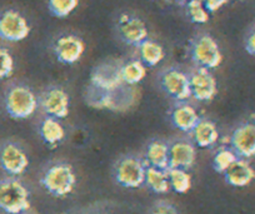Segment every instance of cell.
<instances>
[{"instance_id":"6da1fadb","label":"cell","mask_w":255,"mask_h":214,"mask_svg":"<svg viewBox=\"0 0 255 214\" xmlns=\"http://www.w3.org/2000/svg\"><path fill=\"white\" fill-rule=\"evenodd\" d=\"M30 209V194L19 179H0V211L5 214H21Z\"/></svg>"},{"instance_id":"7a4b0ae2","label":"cell","mask_w":255,"mask_h":214,"mask_svg":"<svg viewBox=\"0 0 255 214\" xmlns=\"http://www.w3.org/2000/svg\"><path fill=\"white\" fill-rule=\"evenodd\" d=\"M5 112L14 119H26L35 113L38 99L33 90L23 84H14L4 94Z\"/></svg>"},{"instance_id":"3957f363","label":"cell","mask_w":255,"mask_h":214,"mask_svg":"<svg viewBox=\"0 0 255 214\" xmlns=\"http://www.w3.org/2000/svg\"><path fill=\"white\" fill-rule=\"evenodd\" d=\"M77 183V177L72 166L67 163H55L49 167L41 177V184L50 194L65 197L70 194Z\"/></svg>"},{"instance_id":"277c9868","label":"cell","mask_w":255,"mask_h":214,"mask_svg":"<svg viewBox=\"0 0 255 214\" xmlns=\"http://www.w3.org/2000/svg\"><path fill=\"white\" fill-rule=\"evenodd\" d=\"M190 55L198 68H204L210 70L222 64L223 55L219 45L213 36L202 34L191 41Z\"/></svg>"},{"instance_id":"5b68a950","label":"cell","mask_w":255,"mask_h":214,"mask_svg":"<svg viewBox=\"0 0 255 214\" xmlns=\"http://www.w3.org/2000/svg\"><path fill=\"white\" fill-rule=\"evenodd\" d=\"M146 164L138 157L128 156L120 159L115 167V178L125 188H139L145 184Z\"/></svg>"},{"instance_id":"8992f818","label":"cell","mask_w":255,"mask_h":214,"mask_svg":"<svg viewBox=\"0 0 255 214\" xmlns=\"http://www.w3.org/2000/svg\"><path fill=\"white\" fill-rule=\"evenodd\" d=\"M30 33L28 20L15 9H6L0 13V39L11 43L21 41Z\"/></svg>"},{"instance_id":"52a82bcc","label":"cell","mask_w":255,"mask_h":214,"mask_svg":"<svg viewBox=\"0 0 255 214\" xmlns=\"http://www.w3.org/2000/svg\"><path fill=\"white\" fill-rule=\"evenodd\" d=\"M29 158L24 149L14 142H5L0 147V167L6 174L18 177L26 171Z\"/></svg>"},{"instance_id":"ba28073f","label":"cell","mask_w":255,"mask_h":214,"mask_svg":"<svg viewBox=\"0 0 255 214\" xmlns=\"http://www.w3.org/2000/svg\"><path fill=\"white\" fill-rule=\"evenodd\" d=\"M160 84L164 92L178 102L184 103L191 97L189 75L179 69L171 68L164 71L160 77Z\"/></svg>"},{"instance_id":"9c48e42d","label":"cell","mask_w":255,"mask_h":214,"mask_svg":"<svg viewBox=\"0 0 255 214\" xmlns=\"http://www.w3.org/2000/svg\"><path fill=\"white\" fill-rule=\"evenodd\" d=\"M124 84L122 79V65L107 61L98 65L92 73L90 85L103 92H113Z\"/></svg>"},{"instance_id":"30bf717a","label":"cell","mask_w":255,"mask_h":214,"mask_svg":"<svg viewBox=\"0 0 255 214\" xmlns=\"http://www.w3.org/2000/svg\"><path fill=\"white\" fill-rule=\"evenodd\" d=\"M191 97L198 102H210L218 93L217 80L210 70L204 68H197L189 75Z\"/></svg>"},{"instance_id":"8fae6325","label":"cell","mask_w":255,"mask_h":214,"mask_svg":"<svg viewBox=\"0 0 255 214\" xmlns=\"http://www.w3.org/2000/svg\"><path fill=\"white\" fill-rule=\"evenodd\" d=\"M118 34L128 45L139 46L148 39V28L138 16L123 14L118 20Z\"/></svg>"},{"instance_id":"7c38bea8","label":"cell","mask_w":255,"mask_h":214,"mask_svg":"<svg viewBox=\"0 0 255 214\" xmlns=\"http://www.w3.org/2000/svg\"><path fill=\"white\" fill-rule=\"evenodd\" d=\"M230 148L239 158L255 156V122H248L235 128L230 135Z\"/></svg>"},{"instance_id":"4fadbf2b","label":"cell","mask_w":255,"mask_h":214,"mask_svg":"<svg viewBox=\"0 0 255 214\" xmlns=\"http://www.w3.org/2000/svg\"><path fill=\"white\" fill-rule=\"evenodd\" d=\"M40 105L48 117L63 119L69 114V95L61 88H50L41 95Z\"/></svg>"},{"instance_id":"5bb4252c","label":"cell","mask_w":255,"mask_h":214,"mask_svg":"<svg viewBox=\"0 0 255 214\" xmlns=\"http://www.w3.org/2000/svg\"><path fill=\"white\" fill-rule=\"evenodd\" d=\"M85 50L84 41L77 35H63L54 43V54L63 64H74L80 60Z\"/></svg>"},{"instance_id":"9a60e30c","label":"cell","mask_w":255,"mask_h":214,"mask_svg":"<svg viewBox=\"0 0 255 214\" xmlns=\"http://www.w3.org/2000/svg\"><path fill=\"white\" fill-rule=\"evenodd\" d=\"M197 151L190 142L178 140L169 146V169H188L194 166Z\"/></svg>"},{"instance_id":"2e32d148","label":"cell","mask_w":255,"mask_h":214,"mask_svg":"<svg viewBox=\"0 0 255 214\" xmlns=\"http://www.w3.org/2000/svg\"><path fill=\"white\" fill-rule=\"evenodd\" d=\"M225 181L233 187H247L255 179V171L245 159L239 158L224 173Z\"/></svg>"},{"instance_id":"e0dca14e","label":"cell","mask_w":255,"mask_h":214,"mask_svg":"<svg viewBox=\"0 0 255 214\" xmlns=\"http://www.w3.org/2000/svg\"><path fill=\"white\" fill-rule=\"evenodd\" d=\"M199 120L200 117L195 108L188 103H180L171 112V122L174 127L184 133H191Z\"/></svg>"},{"instance_id":"ac0fdd59","label":"cell","mask_w":255,"mask_h":214,"mask_svg":"<svg viewBox=\"0 0 255 214\" xmlns=\"http://www.w3.org/2000/svg\"><path fill=\"white\" fill-rule=\"evenodd\" d=\"M193 140L200 148H208L213 147L219 139V132L218 128L212 120L200 119L195 128L191 130Z\"/></svg>"},{"instance_id":"d6986e66","label":"cell","mask_w":255,"mask_h":214,"mask_svg":"<svg viewBox=\"0 0 255 214\" xmlns=\"http://www.w3.org/2000/svg\"><path fill=\"white\" fill-rule=\"evenodd\" d=\"M145 164L146 167L153 168L169 169V146L160 140L151 142L145 152Z\"/></svg>"},{"instance_id":"ffe728a7","label":"cell","mask_w":255,"mask_h":214,"mask_svg":"<svg viewBox=\"0 0 255 214\" xmlns=\"http://www.w3.org/2000/svg\"><path fill=\"white\" fill-rule=\"evenodd\" d=\"M39 133H40L44 142L46 144H50V146L59 144L64 139V137H65V130H64L63 125L59 123L58 119L51 117H46L40 123Z\"/></svg>"},{"instance_id":"44dd1931","label":"cell","mask_w":255,"mask_h":214,"mask_svg":"<svg viewBox=\"0 0 255 214\" xmlns=\"http://www.w3.org/2000/svg\"><path fill=\"white\" fill-rule=\"evenodd\" d=\"M139 55H140V61L145 66H155L160 63L165 56L164 49L160 44L154 40L146 39L145 41L138 46Z\"/></svg>"},{"instance_id":"7402d4cb","label":"cell","mask_w":255,"mask_h":214,"mask_svg":"<svg viewBox=\"0 0 255 214\" xmlns=\"http://www.w3.org/2000/svg\"><path fill=\"white\" fill-rule=\"evenodd\" d=\"M145 184L149 189L158 194H164L170 191V183H169L168 171L164 169L146 167L145 172Z\"/></svg>"},{"instance_id":"603a6c76","label":"cell","mask_w":255,"mask_h":214,"mask_svg":"<svg viewBox=\"0 0 255 214\" xmlns=\"http://www.w3.org/2000/svg\"><path fill=\"white\" fill-rule=\"evenodd\" d=\"M146 66L140 60H130L122 65V79L127 85H136L145 78Z\"/></svg>"},{"instance_id":"cb8c5ba5","label":"cell","mask_w":255,"mask_h":214,"mask_svg":"<svg viewBox=\"0 0 255 214\" xmlns=\"http://www.w3.org/2000/svg\"><path fill=\"white\" fill-rule=\"evenodd\" d=\"M170 189L176 193H186L191 188V177L185 169L171 168L168 169Z\"/></svg>"},{"instance_id":"d4e9b609","label":"cell","mask_w":255,"mask_h":214,"mask_svg":"<svg viewBox=\"0 0 255 214\" xmlns=\"http://www.w3.org/2000/svg\"><path fill=\"white\" fill-rule=\"evenodd\" d=\"M209 11L207 10L203 0H188L186 3V15L193 23L205 24L209 21Z\"/></svg>"},{"instance_id":"484cf974","label":"cell","mask_w":255,"mask_h":214,"mask_svg":"<svg viewBox=\"0 0 255 214\" xmlns=\"http://www.w3.org/2000/svg\"><path fill=\"white\" fill-rule=\"evenodd\" d=\"M79 5V0H48L49 11L56 18H67Z\"/></svg>"},{"instance_id":"4316f807","label":"cell","mask_w":255,"mask_h":214,"mask_svg":"<svg viewBox=\"0 0 255 214\" xmlns=\"http://www.w3.org/2000/svg\"><path fill=\"white\" fill-rule=\"evenodd\" d=\"M238 159H239V157L237 156V153H235L232 148H222L220 151L217 152V154H215L213 164H214L215 171L224 174L225 171H227L233 163H235Z\"/></svg>"},{"instance_id":"83f0119b","label":"cell","mask_w":255,"mask_h":214,"mask_svg":"<svg viewBox=\"0 0 255 214\" xmlns=\"http://www.w3.org/2000/svg\"><path fill=\"white\" fill-rule=\"evenodd\" d=\"M14 71V59L8 49L0 46V80L10 77Z\"/></svg>"},{"instance_id":"f1b7e54d","label":"cell","mask_w":255,"mask_h":214,"mask_svg":"<svg viewBox=\"0 0 255 214\" xmlns=\"http://www.w3.org/2000/svg\"><path fill=\"white\" fill-rule=\"evenodd\" d=\"M151 214H179L171 204L158 203L151 211Z\"/></svg>"},{"instance_id":"f546056e","label":"cell","mask_w":255,"mask_h":214,"mask_svg":"<svg viewBox=\"0 0 255 214\" xmlns=\"http://www.w3.org/2000/svg\"><path fill=\"white\" fill-rule=\"evenodd\" d=\"M203 1H204L205 8H207V10L209 11V13H215V11L219 10L222 6L228 4L229 0H203Z\"/></svg>"},{"instance_id":"4dcf8cb0","label":"cell","mask_w":255,"mask_h":214,"mask_svg":"<svg viewBox=\"0 0 255 214\" xmlns=\"http://www.w3.org/2000/svg\"><path fill=\"white\" fill-rule=\"evenodd\" d=\"M245 49L248 53L255 56V29H253L252 33L248 35L247 40H245Z\"/></svg>"},{"instance_id":"1f68e13d","label":"cell","mask_w":255,"mask_h":214,"mask_svg":"<svg viewBox=\"0 0 255 214\" xmlns=\"http://www.w3.org/2000/svg\"><path fill=\"white\" fill-rule=\"evenodd\" d=\"M21 214H34V213H33V212H30V209H29V211L24 212V213H21Z\"/></svg>"}]
</instances>
